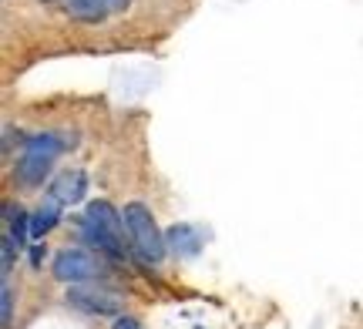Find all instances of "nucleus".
Returning a JSON list of instances; mask_svg holds the SVG:
<instances>
[{
  "mask_svg": "<svg viewBox=\"0 0 363 329\" xmlns=\"http://www.w3.org/2000/svg\"><path fill=\"white\" fill-rule=\"evenodd\" d=\"M121 212L111 202H91L84 215H81V238L94 246L98 252L111 255V259H125L128 246H125V232H121Z\"/></svg>",
  "mask_w": 363,
  "mask_h": 329,
  "instance_id": "f257e3e1",
  "label": "nucleus"
},
{
  "mask_svg": "<svg viewBox=\"0 0 363 329\" xmlns=\"http://www.w3.org/2000/svg\"><path fill=\"white\" fill-rule=\"evenodd\" d=\"M121 219H125V229H128L131 249L138 252L148 265L162 262L165 252H169V246H165V236H162V229H158L152 209L142 205V202H128V205L121 209Z\"/></svg>",
  "mask_w": 363,
  "mask_h": 329,
  "instance_id": "f03ea898",
  "label": "nucleus"
},
{
  "mask_svg": "<svg viewBox=\"0 0 363 329\" xmlns=\"http://www.w3.org/2000/svg\"><path fill=\"white\" fill-rule=\"evenodd\" d=\"M65 148H67V142L61 134H34V138H27L24 155L17 158V168H13V178L21 185H27V188L44 185V178L51 175L54 158H57Z\"/></svg>",
  "mask_w": 363,
  "mask_h": 329,
  "instance_id": "7ed1b4c3",
  "label": "nucleus"
},
{
  "mask_svg": "<svg viewBox=\"0 0 363 329\" xmlns=\"http://www.w3.org/2000/svg\"><path fill=\"white\" fill-rule=\"evenodd\" d=\"M51 272L57 282H67V286H84L91 279H98L104 272L101 259L98 252H88V249H65L54 255V265Z\"/></svg>",
  "mask_w": 363,
  "mask_h": 329,
  "instance_id": "20e7f679",
  "label": "nucleus"
},
{
  "mask_svg": "<svg viewBox=\"0 0 363 329\" xmlns=\"http://www.w3.org/2000/svg\"><path fill=\"white\" fill-rule=\"evenodd\" d=\"M67 303L84 313H98V316H115L118 313V296L108 289H94V286H71Z\"/></svg>",
  "mask_w": 363,
  "mask_h": 329,
  "instance_id": "39448f33",
  "label": "nucleus"
},
{
  "mask_svg": "<svg viewBox=\"0 0 363 329\" xmlns=\"http://www.w3.org/2000/svg\"><path fill=\"white\" fill-rule=\"evenodd\" d=\"M165 246H169L172 255H179V259H192V255H199L202 246H206V232H202L199 225H192V222H179V225H172L169 232H165Z\"/></svg>",
  "mask_w": 363,
  "mask_h": 329,
  "instance_id": "423d86ee",
  "label": "nucleus"
},
{
  "mask_svg": "<svg viewBox=\"0 0 363 329\" xmlns=\"http://www.w3.org/2000/svg\"><path fill=\"white\" fill-rule=\"evenodd\" d=\"M131 0H65V11L74 17V21H84V24H98L111 13L128 11Z\"/></svg>",
  "mask_w": 363,
  "mask_h": 329,
  "instance_id": "0eeeda50",
  "label": "nucleus"
},
{
  "mask_svg": "<svg viewBox=\"0 0 363 329\" xmlns=\"http://www.w3.org/2000/svg\"><path fill=\"white\" fill-rule=\"evenodd\" d=\"M51 195L61 202V205H78L88 195V175L84 171H61L51 182Z\"/></svg>",
  "mask_w": 363,
  "mask_h": 329,
  "instance_id": "6e6552de",
  "label": "nucleus"
},
{
  "mask_svg": "<svg viewBox=\"0 0 363 329\" xmlns=\"http://www.w3.org/2000/svg\"><path fill=\"white\" fill-rule=\"evenodd\" d=\"M57 222H61V202L54 195H48L34 209V215H30V238H44Z\"/></svg>",
  "mask_w": 363,
  "mask_h": 329,
  "instance_id": "1a4fd4ad",
  "label": "nucleus"
},
{
  "mask_svg": "<svg viewBox=\"0 0 363 329\" xmlns=\"http://www.w3.org/2000/svg\"><path fill=\"white\" fill-rule=\"evenodd\" d=\"M4 225H7V236L24 249L27 236H30V219H27L24 209H13V205H4Z\"/></svg>",
  "mask_w": 363,
  "mask_h": 329,
  "instance_id": "9d476101",
  "label": "nucleus"
},
{
  "mask_svg": "<svg viewBox=\"0 0 363 329\" xmlns=\"http://www.w3.org/2000/svg\"><path fill=\"white\" fill-rule=\"evenodd\" d=\"M11 319H13V289L4 279V289H0V323H4V329H11Z\"/></svg>",
  "mask_w": 363,
  "mask_h": 329,
  "instance_id": "9b49d317",
  "label": "nucleus"
},
{
  "mask_svg": "<svg viewBox=\"0 0 363 329\" xmlns=\"http://www.w3.org/2000/svg\"><path fill=\"white\" fill-rule=\"evenodd\" d=\"M111 329H145L142 323H138V319H131V316H118L115 319V326Z\"/></svg>",
  "mask_w": 363,
  "mask_h": 329,
  "instance_id": "f8f14e48",
  "label": "nucleus"
},
{
  "mask_svg": "<svg viewBox=\"0 0 363 329\" xmlns=\"http://www.w3.org/2000/svg\"><path fill=\"white\" fill-rule=\"evenodd\" d=\"M40 259H44V249H40V246H38V249L30 252V262H34V265H40Z\"/></svg>",
  "mask_w": 363,
  "mask_h": 329,
  "instance_id": "ddd939ff",
  "label": "nucleus"
}]
</instances>
